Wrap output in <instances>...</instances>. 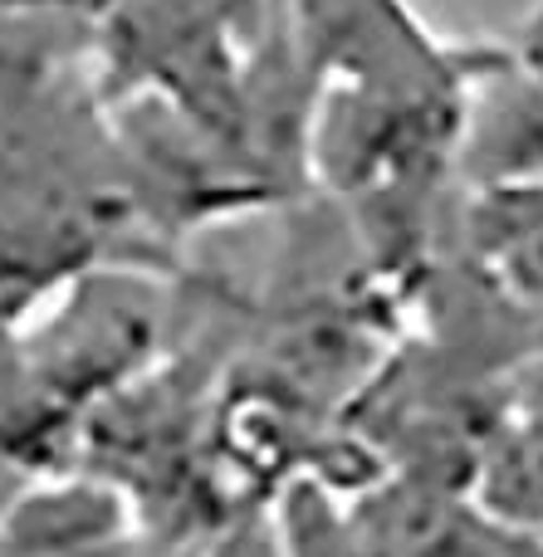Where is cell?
I'll return each mask as SVG.
<instances>
[{
  "instance_id": "1",
  "label": "cell",
  "mask_w": 543,
  "mask_h": 557,
  "mask_svg": "<svg viewBox=\"0 0 543 557\" xmlns=\"http://www.w3.org/2000/svg\"><path fill=\"white\" fill-rule=\"evenodd\" d=\"M456 162L476 191L543 182V84L509 54H470Z\"/></svg>"
},
{
  "instance_id": "2",
  "label": "cell",
  "mask_w": 543,
  "mask_h": 557,
  "mask_svg": "<svg viewBox=\"0 0 543 557\" xmlns=\"http://www.w3.org/2000/svg\"><path fill=\"white\" fill-rule=\"evenodd\" d=\"M470 245L499 294L543 308V182L476 191Z\"/></svg>"
},
{
  "instance_id": "3",
  "label": "cell",
  "mask_w": 543,
  "mask_h": 557,
  "mask_svg": "<svg viewBox=\"0 0 543 557\" xmlns=\"http://www.w3.org/2000/svg\"><path fill=\"white\" fill-rule=\"evenodd\" d=\"M509 54L519 59V69H529V74L543 84V0L534 5V15L525 20V29H519V39H515Z\"/></svg>"
}]
</instances>
